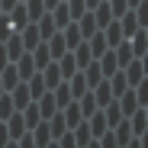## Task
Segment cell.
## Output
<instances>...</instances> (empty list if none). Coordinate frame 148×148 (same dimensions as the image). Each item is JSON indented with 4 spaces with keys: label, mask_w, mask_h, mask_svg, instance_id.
Returning <instances> with one entry per match:
<instances>
[{
    "label": "cell",
    "mask_w": 148,
    "mask_h": 148,
    "mask_svg": "<svg viewBox=\"0 0 148 148\" xmlns=\"http://www.w3.org/2000/svg\"><path fill=\"white\" fill-rule=\"evenodd\" d=\"M103 39H106V45L113 48L116 42H122V39H126V36H122V26H119V19L113 16L110 23H106V26H103Z\"/></svg>",
    "instance_id": "cell-2"
},
{
    "label": "cell",
    "mask_w": 148,
    "mask_h": 148,
    "mask_svg": "<svg viewBox=\"0 0 148 148\" xmlns=\"http://www.w3.org/2000/svg\"><path fill=\"white\" fill-rule=\"evenodd\" d=\"M36 106H39V116H42V119H48V116L58 113V103H55V97L48 93V90H45L42 97H36Z\"/></svg>",
    "instance_id": "cell-1"
},
{
    "label": "cell",
    "mask_w": 148,
    "mask_h": 148,
    "mask_svg": "<svg viewBox=\"0 0 148 148\" xmlns=\"http://www.w3.org/2000/svg\"><path fill=\"white\" fill-rule=\"evenodd\" d=\"M16 3H19V0H0V7H3V13H7V10H13Z\"/></svg>",
    "instance_id": "cell-6"
},
{
    "label": "cell",
    "mask_w": 148,
    "mask_h": 148,
    "mask_svg": "<svg viewBox=\"0 0 148 148\" xmlns=\"http://www.w3.org/2000/svg\"><path fill=\"white\" fill-rule=\"evenodd\" d=\"M113 52H116V64H119V68H126V64H129V61L135 58L132 45H129L126 39H122V42H116V45H113Z\"/></svg>",
    "instance_id": "cell-4"
},
{
    "label": "cell",
    "mask_w": 148,
    "mask_h": 148,
    "mask_svg": "<svg viewBox=\"0 0 148 148\" xmlns=\"http://www.w3.org/2000/svg\"><path fill=\"white\" fill-rule=\"evenodd\" d=\"M7 93H10V100H13V106H16V110H23V106L32 100V97H29V87H26V81H19V84H16L13 90H7Z\"/></svg>",
    "instance_id": "cell-3"
},
{
    "label": "cell",
    "mask_w": 148,
    "mask_h": 148,
    "mask_svg": "<svg viewBox=\"0 0 148 148\" xmlns=\"http://www.w3.org/2000/svg\"><path fill=\"white\" fill-rule=\"evenodd\" d=\"M87 48H90V55H93V58H100L106 48H110V45H106V39H103V29H97V32L87 39Z\"/></svg>",
    "instance_id": "cell-5"
}]
</instances>
